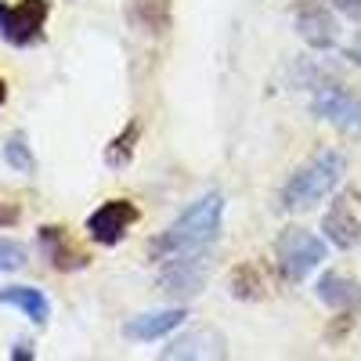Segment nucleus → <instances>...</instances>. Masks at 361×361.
I'll use <instances>...</instances> for the list:
<instances>
[{"label": "nucleus", "instance_id": "obj_1", "mask_svg": "<svg viewBox=\"0 0 361 361\" xmlns=\"http://www.w3.org/2000/svg\"><path fill=\"white\" fill-rule=\"evenodd\" d=\"M221 221H224V195L206 192L148 246V253H152V260H166V257H177V253L206 250L221 235Z\"/></svg>", "mask_w": 361, "mask_h": 361}, {"label": "nucleus", "instance_id": "obj_2", "mask_svg": "<svg viewBox=\"0 0 361 361\" xmlns=\"http://www.w3.org/2000/svg\"><path fill=\"white\" fill-rule=\"evenodd\" d=\"M347 173V159L343 152L329 148V152H318L307 166H300L282 188V209L286 214H304V209H314L325 195H333L336 185Z\"/></svg>", "mask_w": 361, "mask_h": 361}, {"label": "nucleus", "instance_id": "obj_3", "mask_svg": "<svg viewBox=\"0 0 361 361\" xmlns=\"http://www.w3.org/2000/svg\"><path fill=\"white\" fill-rule=\"evenodd\" d=\"M275 260L282 267L286 282H304L311 271L325 260V243L304 228H286L275 243Z\"/></svg>", "mask_w": 361, "mask_h": 361}, {"label": "nucleus", "instance_id": "obj_4", "mask_svg": "<svg viewBox=\"0 0 361 361\" xmlns=\"http://www.w3.org/2000/svg\"><path fill=\"white\" fill-rule=\"evenodd\" d=\"M51 15V0H18L0 4V37L11 47H33L44 40V25Z\"/></svg>", "mask_w": 361, "mask_h": 361}, {"label": "nucleus", "instance_id": "obj_5", "mask_svg": "<svg viewBox=\"0 0 361 361\" xmlns=\"http://www.w3.org/2000/svg\"><path fill=\"white\" fill-rule=\"evenodd\" d=\"M311 112L318 119H329L340 134L361 137V98L350 94L343 83H336V80L318 83L314 98H311Z\"/></svg>", "mask_w": 361, "mask_h": 361}, {"label": "nucleus", "instance_id": "obj_6", "mask_svg": "<svg viewBox=\"0 0 361 361\" xmlns=\"http://www.w3.org/2000/svg\"><path fill=\"white\" fill-rule=\"evenodd\" d=\"M206 279H209V257L206 250H192L166 257V267L159 271V289L173 300H188L206 286Z\"/></svg>", "mask_w": 361, "mask_h": 361}, {"label": "nucleus", "instance_id": "obj_7", "mask_svg": "<svg viewBox=\"0 0 361 361\" xmlns=\"http://www.w3.org/2000/svg\"><path fill=\"white\" fill-rule=\"evenodd\" d=\"M137 217L141 214L130 199H109L87 217V235L94 238L98 246H116L127 238V231L137 224Z\"/></svg>", "mask_w": 361, "mask_h": 361}, {"label": "nucleus", "instance_id": "obj_8", "mask_svg": "<svg viewBox=\"0 0 361 361\" xmlns=\"http://www.w3.org/2000/svg\"><path fill=\"white\" fill-rule=\"evenodd\" d=\"M40 250L51 260L54 271H83L90 264V253L80 250L73 238H69V231L58 228V224H44L40 228Z\"/></svg>", "mask_w": 361, "mask_h": 361}, {"label": "nucleus", "instance_id": "obj_9", "mask_svg": "<svg viewBox=\"0 0 361 361\" xmlns=\"http://www.w3.org/2000/svg\"><path fill=\"white\" fill-rule=\"evenodd\" d=\"M296 29H300V37H304V44L314 47V51L336 47V18L329 15L325 4H318V0H307V4L296 8Z\"/></svg>", "mask_w": 361, "mask_h": 361}, {"label": "nucleus", "instance_id": "obj_10", "mask_svg": "<svg viewBox=\"0 0 361 361\" xmlns=\"http://www.w3.org/2000/svg\"><path fill=\"white\" fill-rule=\"evenodd\" d=\"M350 202H354L350 195H336L333 206H329V214H325V221H322L325 238L336 250H350V246H357V238H361V221H357Z\"/></svg>", "mask_w": 361, "mask_h": 361}, {"label": "nucleus", "instance_id": "obj_11", "mask_svg": "<svg viewBox=\"0 0 361 361\" xmlns=\"http://www.w3.org/2000/svg\"><path fill=\"white\" fill-rule=\"evenodd\" d=\"M318 300L325 307H333V311H361V282L340 275V271H325V275L318 279Z\"/></svg>", "mask_w": 361, "mask_h": 361}, {"label": "nucleus", "instance_id": "obj_12", "mask_svg": "<svg viewBox=\"0 0 361 361\" xmlns=\"http://www.w3.org/2000/svg\"><path fill=\"white\" fill-rule=\"evenodd\" d=\"M180 322H185V307L148 311V314H137V318H130V322L123 325V336H127V340H141V343H148V340H159V336L173 333Z\"/></svg>", "mask_w": 361, "mask_h": 361}, {"label": "nucleus", "instance_id": "obj_13", "mask_svg": "<svg viewBox=\"0 0 361 361\" xmlns=\"http://www.w3.org/2000/svg\"><path fill=\"white\" fill-rule=\"evenodd\" d=\"M224 347H228V343H224L221 333L199 329V333H188V336L173 340V343L163 350V357H166V361H173V357H224V354H228Z\"/></svg>", "mask_w": 361, "mask_h": 361}, {"label": "nucleus", "instance_id": "obj_14", "mask_svg": "<svg viewBox=\"0 0 361 361\" xmlns=\"http://www.w3.org/2000/svg\"><path fill=\"white\" fill-rule=\"evenodd\" d=\"M127 18L148 37H163L170 29V0H127Z\"/></svg>", "mask_w": 361, "mask_h": 361}, {"label": "nucleus", "instance_id": "obj_15", "mask_svg": "<svg viewBox=\"0 0 361 361\" xmlns=\"http://www.w3.org/2000/svg\"><path fill=\"white\" fill-rule=\"evenodd\" d=\"M0 304H8V307H18L29 322H37L44 325L51 318V304H47V296L33 286H8V289H0Z\"/></svg>", "mask_w": 361, "mask_h": 361}, {"label": "nucleus", "instance_id": "obj_16", "mask_svg": "<svg viewBox=\"0 0 361 361\" xmlns=\"http://www.w3.org/2000/svg\"><path fill=\"white\" fill-rule=\"evenodd\" d=\"M137 137H141V123H137V119H130V123L123 127V134H116V137L109 141V148H105V163H109L112 170L127 166V163L134 159Z\"/></svg>", "mask_w": 361, "mask_h": 361}, {"label": "nucleus", "instance_id": "obj_17", "mask_svg": "<svg viewBox=\"0 0 361 361\" xmlns=\"http://www.w3.org/2000/svg\"><path fill=\"white\" fill-rule=\"evenodd\" d=\"M260 293H264V275H260V267H257L253 260L238 264V267L231 271V296H238V300H257Z\"/></svg>", "mask_w": 361, "mask_h": 361}, {"label": "nucleus", "instance_id": "obj_18", "mask_svg": "<svg viewBox=\"0 0 361 361\" xmlns=\"http://www.w3.org/2000/svg\"><path fill=\"white\" fill-rule=\"evenodd\" d=\"M4 163H8L11 170H18V173H33V170H37V159H33V152H29L25 134H11V137L4 141Z\"/></svg>", "mask_w": 361, "mask_h": 361}, {"label": "nucleus", "instance_id": "obj_19", "mask_svg": "<svg viewBox=\"0 0 361 361\" xmlns=\"http://www.w3.org/2000/svg\"><path fill=\"white\" fill-rule=\"evenodd\" d=\"M29 260L25 246L15 243V238H0V275H8V271H22Z\"/></svg>", "mask_w": 361, "mask_h": 361}, {"label": "nucleus", "instance_id": "obj_20", "mask_svg": "<svg viewBox=\"0 0 361 361\" xmlns=\"http://www.w3.org/2000/svg\"><path fill=\"white\" fill-rule=\"evenodd\" d=\"M325 4H333L340 15H347L350 22H361V0H325Z\"/></svg>", "mask_w": 361, "mask_h": 361}, {"label": "nucleus", "instance_id": "obj_21", "mask_svg": "<svg viewBox=\"0 0 361 361\" xmlns=\"http://www.w3.org/2000/svg\"><path fill=\"white\" fill-rule=\"evenodd\" d=\"M18 217H22V209H18L15 202H0V228L18 224Z\"/></svg>", "mask_w": 361, "mask_h": 361}, {"label": "nucleus", "instance_id": "obj_22", "mask_svg": "<svg viewBox=\"0 0 361 361\" xmlns=\"http://www.w3.org/2000/svg\"><path fill=\"white\" fill-rule=\"evenodd\" d=\"M11 357H15V361H33V347H29V343H15Z\"/></svg>", "mask_w": 361, "mask_h": 361}, {"label": "nucleus", "instance_id": "obj_23", "mask_svg": "<svg viewBox=\"0 0 361 361\" xmlns=\"http://www.w3.org/2000/svg\"><path fill=\"white\" fill-rule=\"evenodd\" d=\"M347 58H350V62H354V66H361V37H357V40L350 44V51H347Z\"/></svg>", "mask_w": 361, "mask_h": 361}, {"label": "nucleus", "instance_id": "obj_24", "mask_svg": "<svg viewBox=\"0 0 361 361\" xmlns=\"http://www.w3.org/2000/svg\"><path fill=\"white\" fill-rule=\"evenodd\" d=\"M4 102H8V80L0 76V105H4Z\"/></svg>", "mask_w": 361, "mask_h": 361}]
</instances>
